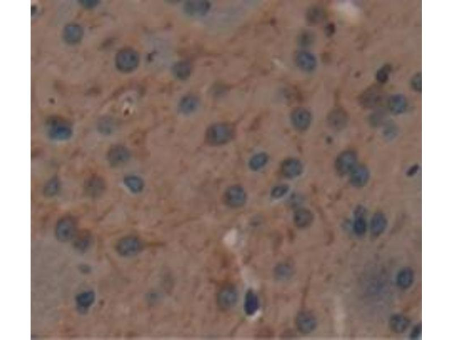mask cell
<instances>
[{
    "label": "cell",
    "mask_w": 453,
    "mask_h": 340,
    "mask_svg": "<svg viewBox=\"0 0 453 340\" xmlns=\"http://www.w3.org/2000/svg\"><path fill=\"white\" fill-rule=\"evenodd\" d=\"M232 132L229 125L216 124L209 127L205 132V143L210 146H218L231 139Z\"/></svg>",
    "instance_id": "6da1fadb"
},
{
    "label": "cell",
    "mask_w": 453,
    "mask_h": 340,
    "mask_svg": "<svg viewBox=\"0 0 453 340\" xmlns=\"http://www.w3.org/2000/svg\"><path fill=\"white\" fill-rule=\"evenodd\" d=\"M77 222L73 217L71 216L63 217L56 225V237L60 242H70L75 238L77 234Z\"/></svg>",
    "instance_id": "7a4b0ae2"
},
{
    "label": "cell",
    "mask_w": 453,
    "mask_h": 340,
    "mask_svg": "<svg viewBox=\"0 0 453 340\" xmlns=\"http://www.w3.org/2000/svg\"><path fill=\"white\" fill-rule=\"evenodd\" d=\"M143 244L136 236H129L122 238L116 244V250L121 257H134L142 251Z\"/></svg>",
    "instance_id": "3957f363"
},
{
    "label": "cell",
    "mask_w": 453,
    "mask_h": 340,
    "mask_svg": "<svg viewBox=\"0 0 453 340\" xmlns=\"http://www.w3.org/2000/svg\"><path fill=\"white\" fill-rule=\"evenodd\" d=\"M238 300L237 288L233 285L228 284L219 290L217 295V303L223 311H227L234 307Z\"/></svg>",
    "instance_id": "277c9868"
},
{
    "label": "cell",
    "mask_w": 453,
    "mask_h": 340,
    "mask_svg": "<svg viewBox=\"0 0 453 340\" xmlns=\"http://www.w3.org/2000/svg\"><path fill=\"white\" fill-rule=\"evenodd\" d=\"M139 63V56L135 50L125 49L117 56L116 64L118 68L124 72H131L136 70Z\"/></svg>",
    "instance_id": "5b68a950"
},
{
    "label": "cell",
    "mask_w": 453,
    "mask_h": 340,
    "mask_svg": "<svg viewBox=\"0 0 453 340\" xmlns=\"http://www.w3.org/2000/svg\"><path fill=\"white\" fill-rule=\"evenodd\" d=\"M131 158L130 151L122 145H113L109 149L106 155V159L109 165L113 167H119L126 165Z\"/></svg>",
    "instance_id": "8992f818"
},
{
    "label": "cell",
    "mask_w": 453,
    "mask_h": 340,
    "mask_svg": "<svg viewBox=\"0 0 453 340\" xmlns=\"http://www.w3.org/2000/svg\"><path fill=\"white\" fill-rule=\"evenodd\" d=\"M105 181L98 175L91 176L86 179L84 184L85 192L90 197H100L105 192Z\"/></svg>",
    "instance_id": "52a82bcc"
},
{
    "label": "cell",
    "mask_w": 453,
    "mask_h": 340,
    "mask_svg": "<svg viewBox=\"0 0 453 340\" xmlns=\"http://www.w3.org/2000/svg\"><path fill=\"white\" fill-rule=\"evenodd\" d=\"M297 329L303 334H310L316 328L317 322L315 317L308 311L299 313L295 320Z\"/></svg>",
    "instance_id": "ba28073f"
},
{
    "label": "cell",
    "mask_w": 453,
    "mask_h": 340,
    "mask_svg": "<svg viewBox=\"0 0 453 340\" xmlns=\"http://www.w3.org/2000/svg\"><path fill=\"white\" fill-rule=\"evenodd\" d=\"M357 156L353 151H348L343 152L339 156L337 162V167L339 173L343 175L351 173L356 166Z\"/></svg>",
    "instance_id": "9c48e42d"
},
{
    "label": "cell",
    "mask_w": 453,
    "mask_h": 340,
    "mask_svg": "<svg viewBox=\"0 0 453 340\" xmlns=\"http://www.w3.org/2000/svg\"><path fill=\"white\" fill-rule=\"evenodd\" d=\"M211 7V3L205 0H190L184 3V10L189 16H204Z\"/></svg>",
    "instance_id": "30bf717a"
},
{
    "label": "cell",
    "mask_w": 453,
    "mask_h": 340,
    "mask_svg": "<svg viewBox=\"0 0 453 340\" xmlns=\"http://www.w3.org/2000/svg\"><path fill=\"white\" fill-rule=\"evenodd\" d=\"M295 62L301 70L306 72L314 71L317 65L316 57L312 53L305 51L297 53Z\"/></svg>",
    "instance_id": "8fae6325"
},
{
    "label": "cell",
    "mask_w": 453,
    "mask_h": 340,
    "mask_svg": "<svg viewBox=\"0 0 453 340\" xmlns=\"http://www.w3.org/2000/svg\"><path fill=\"white\" fill-rule=\"evenodd\" d=\"M370 178L368 168L364 165L356 166L351 172V183L356 188H362L366 186Z\"/></svg>",
    "instance_id": "7c38bea8"
},
{
    "label": "cell",
    "mask_w": 453,
    "mask_h": 340,
    "mask_svg": "<svg viewBox=\"0 0 453 340\" xmlns=\"http://www.w3.org/2000/svg\"><path fill=\"white\" fill-rule=\"evenodd\" d=\"M200 106L199 99L195 95H186L181 99L178 105V110L183 115H190L195 113Z\"/></svg>",
    "instance_id": "4fadbf2b"
},
{
    "label": "cell",
    "mask_w": 453,
    "mask_h": 340,
    "mask_svg": "<svg viewBox=\"0 0 453 340\" xmlns=\"http://www.w3.org/2000/svg\"><path fill=\"white\" fill-rule=\"evenodd\" d=\"M387 107L391 114L394 115H399L404 113L407 109V98L402 94L392 95L388 100Z\"/></svg>",
    "instance_id": "5bb4252c"
},
{
    "label": "cell",
    "mask_w": 453,
    "mask_h": 340,
    "mask_svg": "<svg viewBox=\"0 0 453 340\" xmlns=\"http://www.w3.org/2000/svg\"><path fill=\"white\" fill-rule=\"evenodd\" d=\"M48 134L52 139L57 141H66L72 136V130L67 124L55 123L51 125L48 129Z\"/></svg>",
    "instance_id": "9a60e30c"
},
{
    "label": "cell",
    "mask_w": 453,
    "mask_h": 340,
    "mask_svg": "<svg viewBox=\"0 0 453 340\" xmlns=\"http://www.w3.org/2000/svg\"><path fill=\"white\" fill-rule=\"evenodd\" d=\"M381 91L377 87H372L367 90L360 98V103L365 108H372L378 104L380 101Z\"/></svg>",
    "instance_id": "2e32d148"
},
{
    "label": "cell",
    "mask_w": 453,
    "mask_h": 340,
    "mask_svg": "<svg viewBox=\"0 0 453 340\" xmlns=\"http://www.w3.org/2000/svg\"><path fill=\"white\" fill-rule=\"evenodd\" d=\"M95 294L92 291H87L78 294L75 298V302L78 311L86 313L93 304Z\"/></svg>",
    "instance_id": "e0dca14e"
},
{
    "label": "cell",
    "mask_w": 453,
    "mask_h": 340,
    "mask_svg": "<svg viewBox=\"0 0 453 340\" xmlns=\"http://www.w3.org/2000/svg\"><path fill=\"white\" fill-rule=\"evenodd\" d=\"M172 71L175 78L183 81L187 79L191 75V64L187 61H181L174 65Z\"/></svg>",
    "instance_id": "ac0fdd59"
},
{
    "label": "cell",
    "mask_w": 453,
    "mask_h": 340,
    "mask_svg": "<svg viewBox=\"0 0 453 340\" xmlns=\"http://www.w3.org/2000/svg\"><path fill=\"white\" fill-rule=\"evenodd\" d=\"M124 183L127 188L133 193H141L144 188L143 179L135 175H128L124 179Z\"/></svg>",
    "instance_id": "d6986e66"
},
{
    "label": "cell",
    "mask_w": 453,
    "mask_h": 340,
    "mask_svg": "<svg viewBox=\"0 0 453 340\" xmlns=\"http://www.w3.org/2000/svg\"><path fill=\"white\" fill-rule=\"evenodd\" d=\"M258 308L259 300L256 294L252 290H249L246 294L244 304L245 314L249 316L253 315Z\"/></svg>",
    "instance_id": "ffe728a7"
},
{
    "label": "cell",
    "mask_w": 453,
    "mask_h": 340,
    "mask_svg": "<svg viewBox=\"0 0 453 340\" xmlns=\"http://www.w3.org/2000/svg\"><path fill=\"white\" fill-rule=\"evenodd\" d=\"M329 120L330 124L334 128H344L348 123V114L344 110H335L330 113Z\"/></svg>",
    "instance_id": "44dd1931"
},
{
    "label": "cell",
    "mask_w": 453,
    "mask_h": 340,
    "mask_svg": "<svg viewBox=\"0 0 453 340\" xmlns=\"http://www.w3.org/2000/svg\"><path fill=\"white\" fill-rule=\"evenodd\" d=\"M294 268L289 263H281L277 265L274 269V274L278 280L280 281L287 280L294 274Z\"/></svg>",
    "instance_id": "7402d4cb"
},
{
    "label": "cell",
    "mask_w": 453,
    "mask_h": 340,
    "mask_svg": "<svg viewBox=\"0 0 453 340\" xmlns=\"http://www.w3.org/2000/svg\"><path fill=\"white\" fill-rule=\"evenodd\" d=\"M92 243V236L89 232H82L75 239L74 247L79 253H85Z\"/></svg>",
    "instance_id": "603a6c76"
},
{
    "label": "cell",
    "mask_w": 453,
    "mask_h": 340,
    "mask_svg": "<svg viewBox=\"0 0 453 340\" xmlns=\"http://www.w3.org/2000/svg\"><path fill=\"white\" fill-rule=\"evenodd\" d=\"M292 120L294 123L298 127L304 128L309 125L311 115L306 110L298 109L293 113Z\"/></svg>",
    "instance_id": "cb8c5ba5"
},
{
    "label": "cell",
    "mask_w": 453,
    "mask_h": 340,
    "mask_svg": "<svg viewBox=\"0 0 453 340\" xmlns=\"http://www.w3.org/2000/svg\"><path fill=\"white\" fill-rule=\"evenodd\" d=\"M324 17L323 11L317 6L311 7L306 13V20L311 25H317Z\"/></svg>",
    "instance_id": "d4e9b609"
},
{
    "label": "cell",
    "mask_w": 453,
    "mask_h": 340,
    "mask_svg": "<svg viewBox=\"0 0 453 340\" xmlns=\"http://www.w3.org/2000/svg\"><path fill=\"white\" fill-rule=\"evenodd\" d=\"M61 183L58 178H53L45 185L43 193L45 196L52 197L55 196L59 192Z\"/></svg>",
    "instance_id": "484cf974"
},
{
    "label": "cell",
    "mask_w": 453,
    "mask_h": 340,
    "mask_svg": "<svg viewBox=\"0 0 453 340\" xmlns=\"http://www.w3.org/2000/svg\"><path fill=\"white\" fill-rule=\"evenodd\" d=\"M398 128L397 126L393 122L387 121L384 125L383 135L384 138L386 140L389 141L394 140L398 135Z\"/></svg>",
    "instance_id": "4316f807"
},
{
    "label": "cell",
    "mask_w": 453,
    "mask_h": 340,
    "mask_svg": "<svg viewBox=\"0 0 453 340\" xmlns=\"http://www.w3.org/2000/svg\"><path fill=\"white\" fill-rule=\"evenodd\" d=\"M315 39V35L313 32H303L298 36V43L301 47H310L314 44Z\"/></svg>",
    "instance_id": "83f0119b"
},
{
    "label": "cell",
    "mask_w": 453,
    "mask_h": 340,
    "mask_svg": "<svg viewBox=\"0 0 453 340\" xmlns=\"http://www.w3.org/2000/svg\"><path fill=\"white\" fill-rule=\"evenodd\" d=\"M241 195H240L239 190L237 188H232L227 190L226 194V201L228 205L231 206H237L241 202Z\"/></svg>",
    "instance_id": "f1b7e54d"
},
{
    "label": "cell",
    "mask_w": 453,
    "mask_h": 340,
    "mask_svg": "<svg viewBox=\"0 0 453 340\" xmlns=\"http://www.w3.org/2000/svg\"><path fill=\"white\" fill-rule=\"evenodd\" d=\"M391 71V67L389 64L384 65L376 73V78L377 81L380 84H384L387 82L389 79V76Z\"/></svg>",
    "instance_id": "f546056e"
},
{
    "label": "cell",
    "mask_w": 453,
    "mask_h": 340,
    "mask_svg": "<svg viewBox=\"0 0 453 340\" xmlns=\"http://www.w3.org/2000/svg\"><path fill=\"white\" fill-rule=\"evenodd\" d=\"M421 73L415 75L411 80V85L413 89L418 93L421 92Z\"/></svg>",
    "instance_id": "4dcf8cb0"
},
{
    "label": "cell",
    "mask_w": 453,
    "mask_h": 340,
    "mask_svg": "<svg viewBox=\"0 0 453 340\" xmlns=\"http://www.w3.org/2000/svg\"><path fill=\"white\" fill-rule=\"evenodd\" d=\"M311 217L306 213H299L296 218V223L300 227L307 226L310 223Z\"/></svg>",
    "instance_id": "1f68e13d"
},
{
    "label": "cell",
    "mask_w": 453,
    "mask_h": 340,
    "mask_svg": "<svg viewBox=\"0 0 453 340\" xmlns=\"http://www.w3.org/2000/svg\"><path fill=\"white\" fill-rule=\"evenodd\" d=\"M385 223V219H384L383 217L379 214L374 218V221H373V227H374L375 230H379L383 227Z\"/></svg>",
    "instance_id": "d6a6232c"
},
{
    "label": "cell",
    "mask_w": 453,
    "mask_h": 340,
    "mask_svg": "<svg viewBox=\"0 0 453 340\" xmlns=\"http://www.w3.org/2000/svg\"><path fill=\"white\" fill-rule=\"evenodd\" d=\"M335 26L334 25L330 24L326 28V34L327 36H332L335 32Z\"/></svg>",
    "instance_id": "836d02e7"
},
{
    "label": "cell",
    "mask_w": 453,
    "mask_h": 340,
    "mask_svg": "<svg viewBox=\"0 0 453 340\" xmlns=\"http://www.w3.org/2000/svg\"><path fill=\"white\" fill-rule=\"evenodd\" d=\"M79 270L83 273L88 274L91 272V268L87 265H81L80 266Z\"/></svg>",
    "instance_id": "e575fe53"
},
{
    "label": "cell",
    "mask_w": 453,
    "mask_h": 340,
    "mask_svg": "<svg viewBox=\"0 0 453 340\" xmlns=\"http://www.w3.org/2000/svg\"><path fill=\"white\" fill-rule=\"evenodd\" d=\"M418 170V166H416L412 167V169L409 170V175H413L417 173Z\"/></svg>",
    "instance_id": "d590c367"
}]
</instances>
